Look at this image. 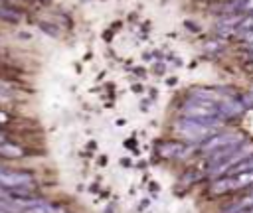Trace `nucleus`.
I'll use <instances>...</instances> for the list:
<instances>
[{"label": "nucleus", "mask_w": 253, "mask_h": 213, "mask_svg": "<svg viewBox=\"0 0 253 213\" xmlns=\"http://www.w3.org/2000/svg\"><path fill=\"white\" fill-rule=\"evenodd\" d=\"M241 142H243V134H217L208 140L206 150H219V148H225L231 144H241Z\"/></svg>", "instance_id": "nucleus-1"}, {"label": "nucleus", "mask_w": 253, "mask_h": 213, "mask_svg": "<svg viewBox=\"0 0 253 213\" xmlns=\"http://www.w3.org/2000/svg\"><path fill=\"white\" fill-rule=\"evenodd\" d=\"M251 30H253V14H247V16L241 18V22H239V26L235 28V32L241 36V34L251 32Z\"/></svg>", "instance_id": "nucleus-2"}, {"label": "nucleus", "mask_w": 253, "mask_h": 213, "mask_svg": "<svg viewBox=\"0 0 253 213\" xmlns=\"http://www.w3.org/2000/svg\"><path fill=\"white\" fill-rule=\"evenodd\" d=\"M243 14H253V0H243Z\"/></svg>", "instance_id": "nucleus-3"}, {"label": "nucleus", "mask_w": 253, "mask_h": 213, "mask_svg": "<svg viewBox=\"0 0 253 213\" xmlns=\"http://www.w3.org/2000/svg\"><path fill=\"white\" fill-rule=\"evenodd\" d=\"M243 105L249 106V108H253V93H247V95L243 97Z\"/></svg>", "instance_id": "nucleus-4"}, {"label": "nucleus", "mask_w": 253, "mask_h": 213, "mask_svg": "<svg viewBox=\"0 0 253 213\" xmlns=\"http://www.w3.org/2000/svg\"><path fill=\"white\" fill-rule=\"evenodd\" d=\"M241 39H243V43L253 41V30H251V32H245V34H241Z\"/></svg>", "instance_id": "nucleus-5"}, {"label": "nucleus", "mask_w": 253, "mask_h": 213, "mask_svg": "<svg viewBox=\"0 0 253 213\" xmlns=\"http://www.w3.org/2000/svg\"><path fill=\"white\" fill-rule=\"evenodd\" d=\"M243 57H247V59H245L247 63H253V51H245V55H243Z\"/></svg>", "instance_id": "nucleus-6"}, {"label": "nucleus", "mask_w": 253, "mask_h": 213, "mask_svg": "<svg viewBox=\"0 0 253 213\" xmlns=\"http://www.w3.org/2000/svg\"><path fill=\"white\" fill-rule=\"evenodd\" d=\"M243 47H245V51H253V41H249V43H243Z\"/></svg>", "instance_id": "nucleus-7"}, {"label": "nucleus", "mask_w": 253, "mask_h": 213, "mask_svg": "<svg viewBox=\"0 0 253 213\" xmlns=\"http://www.w3.org/2000/svg\"><path fill=\"white\" fill-rule=\"evenodd\" d=\"M249 189H253V185H251V187H249Z\"/></svg>", "instance_id": "nucleus-8"}]
</instances>
